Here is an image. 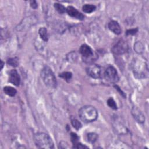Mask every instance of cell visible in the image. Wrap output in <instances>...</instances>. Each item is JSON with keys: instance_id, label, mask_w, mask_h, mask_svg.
<instances>
[{"instance_id": "cell-8", "label": "cell", "mask_w": 149, "mask_h": 149, "mask_svg": "<svg viewBox=\"0 0 149 149\" xmlns=\"http://www.w3.org/2000/svg\"><path fill=\"white\" fill-rule=\"evenodd\" d=\"M9 82L16 86H19L21 83V77L16 69H13L9 72Z\"/></svg>"}, {"instance_id": "cell-12", "label": "cell", "mask_w": 149, "mask_h": 149, "mask_svg": "<svg viewBox=\"0 0 149 149\" xmlns=\"http://www.w3.org/2000/svg\"><path fill=\"white\" fill-rule=\"evenodd\" d=\"M108 26L109 29L115 34L119 35L122 32L121 28L119 24L115 21H111V22H109Z\"/></svg>"}, {"instance_id": "cell-7", "label": "cell", "mask_w": 149, "mask_h": 149, "mask_svg": "<svg viewBox=\"0 0 149 149\" xmlns=\"http://www.w3.org/2000/svg\"><path fill=\"white\" fill-rule=\"evenodd\" d=\"M86 70L89 75L94 79H98L101 76V68L98 65L91 64L87 68Z\"/></svg>"}, {"instance_id": "cell-28", "label": "cell", "mask_w": 149, "mask_h": 149, "mask_svg": "<svg viewBox=\"0 0 149 149\" xmlns=\"http://www.w3.org/2000/svg\"><path fill=\"white\" fill-rule=\"evenodd\" d=\"M115 87H116V89H117L118 91H119V92H120V94L121 95H122L124 97H125V94L124 93L122 92V90H121L120 89H119V88L118 87V86H115Z\"/></svg>"}, {"instance_id": "cell-15", "label": "cell", "mask_w": 149, "mask_h": 149, "mask_svg": "<svg viewBox=\"0 0 149 149\" xmlns=\"http://www.w3.org/2000/svg\"><path fill=\"white\" fill-rule=\"evenodd\" d=\"M96 9V7L92 4H85L82 7V10L84 12L90 13Z\"/></svg>"}, {"instance_id": "cell-4", "label": "cell", "mask_w": 149, "mask_h": 149, "mask_svg": "<svg viewBox=\"0 0 149 149\" xmlns=\"http://www.w3.org/2000/svg\"><path fill=\"white\" fill-rule=\"evenodd\" d=\"M104 78L106 81L112 83H117L119 79L116 69L112 66H108L105 70Z\"/></svg>"}, {"instance_id": "cell-27", "label": "cell", "mask_w": 149, "mask_h": 149, "mask_svg": "<svg viewBox=\"0 0 149 149\" xmlns=\"http://www.w3.org/2000/svg\"><path fill=\"white\" fill-rule=\"evenodd\" d=\"M30 7L33 9H36L37 7H38V4H37V3L36 1H30Z\"/></svg>"}, {"instance_id": "cell-5", "label": "cell", "mask_w": 149, "mask_h": 149, "mask_svg": "<svg viewBox=\"0 0 149 149\" xmlns=\"http://www.w3.org/2000/svg\"><path fill=\"white\" fill-rule=\"evenodd\" d=\"M134 66L135 74L136 76H138L139 78L146 77L148 70L145 62H143L142 61H137L136 62Z\"/></svg>"}, {"instance_id": "cell-2", "label": "cell", "mask_w": 149, "mask_h": 149, "mask_svg": "<svg viewBox=\"0 0 149 149\" xmlns=\"http://www.w3.org/2000/svg\"><path fill=\"white\" fill-rule=\"evenodd\" d=\"M36 146L40 148L52 149L54 148V142L51 138L45 133H37L34 136Z\"/></svg>"}, {"instance_id": "cell-10", "label": "cell", "mask_w": 149, "mask_h": 149, "mask_svg": "<svg viewBox=\"0 0 149 149\" xmlns=\"http://www.w3.org/2000/svg\"><path fill=\"white\" fill-rule=\"evenodd\" d=\"M132 115L137 122L139 123H143L145 122L144 115L138 108L136 107H134L132 108Z\"/></svg>"}, {"instance_id": "cell-20", "label": "cell", "mask_w": 149, "mask_h": 149, "mask_svg": "<svg viewBox=\"0 0 149 149\" xmlns=\"http://www.w3.org/2000/svg\"><path fill=\"white\" fill-rule=\"evenodd\" d=\"M7 62L8 65L13 67H17L19 65V59L17 57L11 58L8 59Z\"/></svg>"}, {"instance_id": "cell-17", "label": "cell", "mask_w": 149, "mask_h": 149, "mask_svg": "<svg viewBox=\"0 0 149 149\" xmlns=\"http://www.w3.org/2000/svg\"><path fill=\"white\" fill-rule=\"evenodd\" d=\"M134 49L137 53L142 54V52H143V51L144 50V46L143 45V44L142 43L138 42L135 44Z\"/></svg>"}, {"instance_id": "cell-22", "label": "cell", "mask_w": 149, "mask_h": 149, "mask_svg": "<svg viewBox=\"0 0 149 149\" xmlns=\"http://www.w3.org/2000/svg\"><path fill=\"white\" fill-rule=\"evenodd\" d=\"M107 104L112 109H113L114 110H117V105L115 103V101H114V100L113 98H109L108 101H107Z\"/></svg>"}, {"instance_id": "cell-11", "label": "cell", "mask_w": 149, "mask_h": 149, "mask_svg": "<svg viewBox=\"0 0 149 149\" xmlns=\"http://www.w3.org/2000/svg\"><path fill=\"white\" fill-rule=\"evenodd\" d=\"M79 51L86 60H87L93 56V51L92 49L87 44H83L81 46Z\"/></svg>"}, {"instance_id": "cell-16", "label": "cell", "mask_w": 149, "mask_h": 149, "mask_svg": "<svg viewBox=\"0 0 149 149\" xmlns=\"http://www.w3.org/2000/svg\"><path fill=\"white\" fill-rule=\"evenodd\" d=\"M59 77L63 78L66 82H69L72 78V73L69 72H64L60 73Z\"/></svg>"}, {"instance_id": "cell-6", "label": "cell", "mask_w": 149, "mask_h": 149, "mask_svg": "<svg viewBox=\"0 0 149 149\" xmlns=\"http://www.w3.org/2000/svg\"><path fill=\"white\" fill-rule=\"evenodd\" d=\"M128 50V45L123 40H119L111 49L112 52L116 55H122Z\"/></svg>"}, {"instance_id": "cell-9", "label": "cell", "mask_w": 149, "mask_h": 149, "mask_svg": "<svg viewBox=\"0 0 149 149\" xmlns=\"http://www.w3.org/2000/svg\"><path fill=\"white\" fill-rule=\"evenodd\" d=\"M66 12L70 16L74 18H76L77 19L81 21L83 20L85 18L84 15L82 13H81L75 8H74L72 6L68 7V8H66Z\"/></svg>"}, {"instance_id": "cell-19", "label": "cell", "mask_w": 149, "mask_h": 149, "mask_svg": "<svg viewBox=\"0 0 149 149\" xmlns=\"http://www.w3.org/2000/svg\"><path fill=\"white\" fill-rule=\"evenodd\" d=\"M54 7H55V9L61 14H63L66 12V8L64 5H62L59 3H55Z\"/></svg>"}, {"instance_id": "cell-21", "label": "cell", "mask_w": 149, "mask_h": 149, "mask_svg": "<svg viewBox=\"0 0 149 149\" xmlns=\"http://www.w3.org/2000/svg\"><path fill=\"white\" fill-rule=\"evenodd\" d=\"M88 141L91 143H95L97 139L98 135L95 133H89L87 135Z\"/></svg>"}, {"instance_id": "cell-24", "label": "cell", "mask_w": 149, "mask_h": 149, "mask_svg": "<svg viewBox=\"0 0 149 149\" xmlns=\"http://www.w3.org/2000/svg\"><path fill=\"white\" fill-rule=\"evenodd\" d=\"M138 32V29L136 28V29H129L126 32L125 34L126 36H129V35H135V34H136V33Z\"/></svg>"}, {"instance_id": "cell-13", "label": "cell", "mask_w": 149, "mask_h": 149, "mask_svg": "<svg viewBox=\"0 0 149 149\" xmlns=\"http://www.w3.org/2000/svg\"><path fill=\"white\" fill-rule=\"evenodd\" d=\"M4 91L5 94L9 96L13 97L16 95V90L11 86H5L4 87Z\"/></svg>"}, {"instance_id": "cell-26", "label": "cell", "mask_w": 149, "mask_h": 149, "mask_svg": "<svg viewBox=\"0 0 149 149\" xmlns=\"http://www.w3.org/2000/svg\"><path fill=\"white\" fill-rule=\"evenodd\" d=\"M73 148H88L89 147L86 146H84L81 143H78L77 145H75L74 146H73Z\"/></svg>"}, {"instance_id": "cell-1", "label": "cell", "mask_w": 149, "mask_h": 149, "mask_svg": "<svg viewBox=\"0 0 149 149\" xmlns=\"http://www.w3.org/2000/svg\"><path fill=\"white\" fill-rule=\"evenodd\" d=\"M81 119L85 123L94 122L98 117L97 109L91 105H85L79 110Z\"/></svg>"}, {"instance_id": "cell-14", "label": "cell", "mask_w": 149, "mask_h": 149, "mask_svg": "<svg viewBox=\"0 0 149 149\" xmlns=\"http://www.w3.org/2000/svg\"><path fill=\"white\" fill-rule=\"evenodd\" d=\"M39 33L41 37V39L43 40H44V42L48 41V33H47V30L46 28H44V27L40 28L39 30Z\"/></svg>"}, {"instance_id": "cell-18", "label": "cell", "mask_w": 149, "mask_h": 149, "mask_svg": "<svg viewBox=\"0 0 149 149\" xmlns=\"http://www.w3.org/2000/svg\"><path fill=\"white\" fill-rule=\"evenodd\" d=\"M71 123L73 128H75L77 130H79L82 127V123L76 118L72 117L71 118Z\"/></svg>"}, {"instance_id": "cell-23", "label": "cell", "mask_w": 149, "mask_h": 149, "mask_svg": "<svg viewBox=\"0 0 149 149\" xmlns=\"http://www.w3.org/2000/svg\"><path fill=\"white\" fill-rule=\"evenodd\" d=\"M71 139H72V142L74 145V146L78 143L79 137L76 134L73 133V132L71 133Z\"/></svg>"}, {"instance_id": "cell-29", "label": "cell", "mask_w": 149, "mask_h": 149, "mask_svg": "<svg viewBox=\"0 0 149 149\" xmlns=\"http://www.w3.org/2000/svg\"><path fill=\"white\" fill-rule=\"evenodd\" d=\"M1 69H2L4 66V62H3V61H1Z\"/></svg>"}, {"instance_id": "cell-3", "label": "cell", "mask_w": 149, "mask_h": 149, "mask_svg": "<svg viewBox=\"0 0 149 149\" xmlns=\"http://www.w3.org/2000/svg\"><path fill=\"white\" fill-rule=\"evenodd\" d=\"M41 77L47 86L50 88H55L57 85V79L51 69L45 66L41 72Z\"/></svg>"}, {"instance_id": "cell-25", "label": "cell", "mask_w": 149, "mask_h": 149, "mask_svg": "<svg viewBox=\"0 0 149 149\" xmlns=\"http://www.w3.org/2000/svg\"><path fill=\"white\" fill-rule=\"evenodd\" d=\"M77 55L75 54V52H72L71 53H69V56L68 55L67 56V59L68 60V61H70V62H72V59L73 58V60L74 61H76V59H77Z\"/></svg>"}]
</instances>
